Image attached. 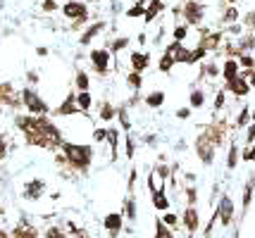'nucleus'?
<instances>
[{
	"label": "nucleus",
	"instance_id": "obj_31",
	"mask_svg": "<svg viewBox=\"0 0 255 238\" xmlns=\"http://www.w3.org/2000/svg\"><path fill=\"white\" fill-rule=\"evenodd\" d=\"M55 7H57L55 0H45V2H43V10H45V12H53Z\"/></svg>",
	"mask_w": 255,
	"mask_h": 238
},
{
	"label": "nucleus",
	"instance_id": "obj_24",
	"mask_svg": "<svg viewBox=\"0 0 255 238\" xmlns=\"http://www.w3.org/2000/svg\"><path fill=\"white\" fill-rule=\"evenodd\" d=\"M129 86H131V88H141V74H138V72H131V74H129Z\"/></svg>",
	"mask_w": 255,
	"mask_h": 238
},
{
	"label": "nucleus",
	"instance_id": "obj_29",
	"mask_svg": "<svg viewBox=\"0 0 255 238\" xmlns=\"http://www.w3.org/2000/svg\"><path fill=\"white\" fill-rule=\"evenodd\" d=\"M127 158H133V136L127 138Z\"/></svg>",
	"mask_w": 255,
	"mask_h": 238
},
{
	"label": "nucleus",
	"instance_id": "obj_21",
	"mask_svg": "<svg viewBox=\"0 0 255 238\" xmlns=\"http://www.w3.org/2000/svg\"><path fill=\"white\" fill-rule=\"evenodd\" d=\"M143 12H145L143 2H138V5H133L131 10H127V17H143Z\"/></svg>",
	"mask_w": 255,
	"mask_h": 238
},
{
	"label": "nucleus",
	"instance_id": "obj_37",
	"mask_svg": "<svg viewBox=\"0 0 255 238\" xmlns=\"http://www.w3.org/2000/svg\"><path fill=\"white\" fill-rule=\"evenodd\" d=\"M5 158V141H2V136H0V159Z\"/></svg>",
	"mask_w": 255,
	"mask_h": 238
},
{
	"label": "nucleus",
	"instance_id": "obj_4",
	"mask_svg": "<svg viewBox=\"0 0 255 238\" xmlns=\"http://www.w3.org/2000/svg\"><path fill=\"white\" fill-rule=\"evenodd\" d=\"M91 60H93V65H96V69H98L100 74H105L108 72V67H110V55H108V50H91Z\"/></svg>",
	"mask_w": 255,
	"mask_h": 238
},
{
	"label": "nucleus",
	"instance_id": "obj_27",
	"mask_svg": "<svg viewBox=\"0 0 255 238\" xmlns=\"http://www.w3.org/2000/svg\"><path fill=\"white\" fill-rule=\"evenodd\" d=\"M127 43H129V38H117V41H115V43H112V50H115V53H117V50H122V48L127 46Z\"/></svg>",
	"mask_w": 255,
	"mask_h": 238
},
{
	"label": "nucleus",
	"instance_id": "obj_25",
	"mask_svg": "<svg viewBox=\"0 0 255 238\" xmlns=\"http://www.w3.org/2000/svg\"><path fill=\"white\" fill-rule=\"evenodd\" d=\"M186 34H189V29H186V26H177V29H174V38H177V41H184Z\"/></svg>",
	"mask_w": 255,
	"mask_h": 238
},
{
	"label": "nucleus",
	"instance_id": "obj_19",
	"mask_svg": "<svg viewBox=\"0 0 255 238\" xmlns=\"http://www.w3.org/2000/svg\"><path fill=\"white\" fill-rule=\"evenodd\" d=\"M77 88L79 91H89V77L84 72H77Z\"/></svg>",
	"mask_w": 255,
	"mask_h": 238
},
{
	"label": "nucleus",
	"instance_id": "obj_33",
	"mask_svg": "<svg viewBox=\"0 0 255 238\" xmlns=\"http://www.w3.org/2000/svg\"><path fill=\"white\" fill-rule=\"evenodd\" d=\"M189 114H191V110H189V107H181V110H179V112H177V117H179V119H186Z\"/></svg>",
	"mask_w": 255,
	"mask_h": 238
},
{
	"label": "nucleus",
	"instance_id": "obj_5",
	"mask_svg": "<svg viewBox=\"0 0 255 238\" xmlns=\"http://www.w3.org/2000/svg\"><path fill=\"white\" fill-rule=\"evenodd\" d=\"M105 229L110 231V236H117L120 234V229H122V215H117V212H110V215L105 217Z\"/></svg>",
	"mask_w": 255,
	"mask_h": 238
},
{
	"label": "nucleus",
	"instance_id": "obj_8",
	"mask_svg": "<svg viewBox=\"0 0 255 238\" xmlns=\"http://www.w3.org/2000/svg\"><path fill=\"white\" fill-rule=\"evenodd\" d=\"M232 215H234L232 200H229V198H222V205H220V217H222V224H224V227H229Z\"/></svg>",
	"mask_w": 255,
	"mask_h": 238
},
{
	"label": "nucleus",
	"instance_id": "obj_6",
	"mask_svg": "<svg viewBox=\"0 0 255 238\" xmlns=\"http://www.w3.org/2000/svg\"><path fill=\"white\" fill-rule=\"evenodd\" d=\"M43 191H45V181H29L24 195H26L29 200H38V198L43 195Z\"/></svg>",
	"mask_w": 255,
	"mask_h": 238
},
{
	"label": "nucleus",
	"instance_id": "obj_22",
	"mask_svg": "<svg viewBox=\"0 0 255 238\" xmlns=\"http://www.w3.org/2000/svg\"><path fill=\"white\" fill-rule=\"evenodd\" d=\"M172 65H174V57L169 55V53H165L162 62H160V69H162V72H169V69H172Z\"/></svg>",
	"mask_w": 255,
	"mask_h": 238
},
{
	"label": "nucleus",
	"instance_id": "obj_7",
	"mask_svg": "<svg viewBox=\"0 0 255 238\" xmlns=\"http://www.w3.org/2000/svg\"><path fill=\"white\" fill-rule=\"evenodd\" d=\"M184 14H186V19H189L191 24H198L200 19H203V7H200L198 2H189L186 10H184Z\"/></svg>",
	"mask_w": 255,
	"mask_h": 238
},
{
	"label": "nucleus",
	"instance_id": "obj_12",
	"mask_svg": "<svg viewBox=\"0 0 255 238\" xmlns=\"http://www.w3.org/2000/svg\"><path fill=\"white\" fill-rule=\"evenodd\" d=\"M131 67H133V72H143V69L148 67V55L131 53Z\"/></svg>",
	"mask_w": 255,
	"mask_h": 238
},
{
	"label": "nucleus",
	"instance_id": "obj_17",
	"mask_svg": "<svg viewBox=\"0 0 255 238\" xmlns=\"http://www.w3.org/2000/svg\"><path fill=\"white\" fill-rule=\"evenodd\" d=\"M145 102H148V105H150V107H160V105H162V102H165V93H150V95H148V98H145Z\"/></svg>",
	"mask_w": 255,
	"mask_h": 238
},
{
	"label": "nucleus",
	"instance_id": "obj_36",
	"mask_svg": "<svg viewBox=\"0 0 255 238\" xmlns=\"http://www.w3.org/2000/svg\"><path fill=\"white\" fill-rule=\"evenodd\" d=\"M224 105V95L222 93H220V95H217V100H215V107H217V110H220V107H222Z\"/></svg>",
	"mask_w": 255,
	"mask_h": 238
},
{
	"label": "nucleus",
	"instance_id": "obj_26",
	"mask_svg": "<svg viewBox=\"0 0 255 238\" xmlns=\"http://www.w3.org/2000/svg\"><path fill=\"white\" fill-rule=\"evenodd\" d=\"M127 217L136 219V205H133V200H127Z\"/></svg>",
	"mask_w": 255,
	"mask_h": 238
},
{
	"label": "nucleus",
	"instance_id": "obj_40",
	"mask_svg": "<svg viewBox=\"0 0 255 238\" xmlns=\"http://www.w3.org/2000/svg\"><path fill=\"white\" fill-rule=\"evenodd\" d=\"M0 212H2V207H0Z\"/></svg>",
	"mask_w": 255,
	"mask_h": 238
},
{
	"label": "nucleus",
	"instance_id": "obj_34",
	"mask_svg": "<svg viewBox=\"0 0 255 238\" xmlns=\"http://www.w3.org/2000/svg\"><path fill=\"white\" fill-rule=\"evenodd\" d=\"M246 119H248V110H244V112H241V117H239V126H244Z\"/></svg>",
	"mask_w": 255,
	"mask_h": 238
},
{
	"label": "nucleus",
	"instance_id": "obj_14",
	"mask_svg": "<svg viewBox=\"0 0 255 238\" xmlns=\"http://www.w3.org/2000/svg\"><path fill=\"white\" fill-rule=\"evenodd\" d=\"M74 95H69V98H67L65 100V105H62V107H57V114H72V112H77V105H74Z\"/></svg>",
	"mask_w": 255,
	"mask_h": 238
},
{
	"label": "nucleus",
	"instance_id": "obj_9",
	"mask_svg": "<svg viewBox=\"0 0 255 238\" xmlns=\"http://www.w3.org/2000/svg\"><path fill=\"white\" fill-rule=\"evenodd\" d=\"M227 81H229V91L236 93V95H246V93H248V88H251V86H248L244 79H239V77H234V79H227Z\"/></svg>",
	"mask_w": 255,
	"mask_h": 238
},
{
	"label": "nucleus",
	"instance_id": "obj_16",
	"mask_svg": "<svg viewBox=\"0 0 255 238\" xmlns=\"http://www.w3.org/2000/svg\"><path fill=\"white\" fill-rule=\"evenodd\" d=\"M103 26H105V24H103V22L93 24V26H91V29H89V31H86V34L81 36V43H84V46H86V43H91V38H93V36L98 34V31H100V29H103Z\"/></svg>",
	"mask_w": 255,
	"mask_h": 238
},
{
	"label": "nucleus",
	"instance_id": "obj_35",
	"mask_svg": "<svg viewBox=\"0 0 255 238\" xmlns=\"http://www.w3.org/2000/svg\"><path fill=\"white\" fill-rule=\"evenodd\" d=\"M236 164V148H232V155H229V167Z\"/></svg>",
	"mask_w": 255,
	"mask_h": 238
},
{
	"label": "nucleus",
	"instance_id": "obj_15",
	"mask_svg": "<svg viewBox=\"0 0 255 238\" xmlns=\"http://www.w3.org/2000/svg\"><path fill=\"white\" fill-rule=\"evenodd\" d=\"M91 102H93V98H91V93H89V91H81V93H79V98H77L79 110H89Z\"/></svg>",
	"mask_w": 255,
	"mask_h": 238
},
{
	"label": "nucleus",
	"instance_id": "obj_10",
	"mask_svg": "<svg viewBox=\"0 0 255 238\" xmlns=\"http://www.w3.org/2000/svg\"><path fill=\"white\" fill-rule=\"evenodd\" d=\"M184 227L189 229L191 234L198 229V215H196V210H191V207L186 210V215H184Z\"/></svg>",
	"mask_w": 255,
	"mask_h": 238
},
{
	"label": "nucleus",
	"instance_id": "obj_28",
	"mask_svg": "<svg viewBox=\"0 0 255 238\" xmlns=\"http://www.w3.org/2000/svg\"><path fill=\"white\" fill-rule=\"evenodd\" d=\"M162 222H165V224H169V227H174V224H177V217L172 215V212H167V215L162 217Z\"/></svg>",
	"mask_w": 255,
	"mask_h": 238
},
{
	"label": "nucleus",
	"instance_id": "obj_3",
	"mask_svg": "<svg viewBox=\"0 0 255 238\" xmlns=\"http://www.w3.org/2000/svg\"><path fill=\"white\" fill-rule=\"evenodd\" d=\"M62 12H65V17H69V19H77V22H84L86 17H89V10H86V5L84 2H67L65 7H62Z\"/></svg>",
	"mask_w": 255,
	"mask_h": 238
},
{
	"label": "nucleus",
	"instance_id": "obj_2",
	"mask_svg": "<svg viewBox=\"0 0 255 238\" xmlns=\"http://www.w3.org/2000/svg\"><path fill=\"white\" fill-rule=\"evenodd\" d=\"M22 100H24L26 110H29L31 114H45V112H48V105H45V100H43V98H38L31 88H26V91L22 93Z\"/></svg>",
	"mask_w": 255,
	"mask_h": 238
},
{
	"label": "nucleus",
	"instance_id": "obj_23",
	"mask_svg": "<svg viewBox=\"0 0 255 238\" xmlns=\"http://www.w3.org/2000/svg\"><path fill=\"white\" fill-rule=\"evenodd\" d=\"M203 100H205V95H203L200 91L191 93V105H193V107H200V105H203Z\"/></svg>",
	"mask_w": 255,
	"mask_h": 238
},
{
	"label": "nucleus",
	"instance_id": "obj_13",
	"mask_svg": "<svg viewBox=\"0 0 255 238\" xmlns=\"http://www.w3.org/2000/svg\"><path fill=\"white\" fill-rule=\"evenodd\" d=\"M153 205H155L157 210H167L169 207V200L165 198V188H157L155 191V198H153Z\"/></svg>",
	"mask_w": 255,
	"mask_h": 238
},
{
	"label": "nucleus",
	"instance_id": "obj_32",
	"mask_svg": "<svg viewBox=\"0 0 255 238\" xmlns=\"http://www.w3.org/2000/svg\"><path fill=\"white\" fill-rule=\"evenodd\" d=\"M93 138H96V141H105V138H108V131H103V129H98V131L93 134Z\"/></svg>",
	"mask_w": 255,
	"mask_h": 238
},
{
	"label": "nucleus",
	"instance_id": "obj_11",
	"mask_svg": "<svg viewBox=\"0 0 255 238\" xmlns=\"http://www.w3.org/2000/svg\"><path fill=\"white\" fill-rule=\"evenodd\" d=\"M160 12H162V0H153V2L148 5V10L143 12L145 22H153V17H157Z\"/></svg>",
	"mask_w": 255,
	"mask_h": 238
},
{
	"label": "nucleus",
	"instance_id": "obj_1",
	"mask_svg": "<svg viewBox=\"0 0 255 238\" xmlns=\"http://www.w3.org/2000/svg\"><path fill=\"white\" fill-rule=\"evenodd\" d=\"M67 162L74 164L79 169H86L91 164V146H81V143H67L65 146Z\"/></svg>",
	"mask_w": 255,
	"mask_h": 238
},
{
	"label": "nucleus",
	"instance_id": "obj_39",
	"mask_svg": "<svg viewBox=\"0 0 255 238\" xmlns=\"http://www.w3.org/2000/svg\"><path fill=\"white\" fill-rule=\"evenodd\" d=\"M227 19H236V10H229V12H227Z\"/></svg>",
	"mask_w": 255,
	"mask_h": 238
},
{
	"label": "nucleus",
	"instance_id": "obj_38",
	"mask_svg": "<svg viewBox=\"0 0 255 238\" xmlns=\"http://www.w3.org/2000/svg\"><path fill=\"white\" fill-rule=\"evenodd\" d=\"M244 158H246V159H255V148H253V150H251V153H246Z\"/></svg>",
	"mask_w": 255,
	"mask_h": 238
},
{
	"label": "nucleus",
	"instance_id": "obj_30",
	"mask_svg": "<svg viewBox=\"0 0 255 238\" xmlns=\"http://www.w3.org/2000/svg\"><path fill=\"white\" fill-rule=\"evenodd\" d=\"M157 236H169V234H172V229H167V227H162V224H160V222H157Z\"/></svg>",
	"mask_w": 255,
	"mask_h": 238
},
{
	"label": "nucleus",
	"instance_id": "obj_18",
	"mask_svg": "<svg viewBox=\"0 0 255 238\" xmlns=\"http://www.w3.org/2000/svg\"><path fill=\"white\" fill-rule=\"evenodd\" d=\"M224 77H227V79H234V77H236V72H239V65H236V62H234V60H227V65H224Z\"/></svg>",
	"mask_w": 255,
	"mask_h": 238
},
{
	"label": "nucleus",
	"instance_id": "obj_20",
	"mask_svg": "<svg viewBox=\"0 0 255 238\" xmlns=\"http://www.w3.org/2000/svg\"><path fill=\"white\" fill-rule=\"evenodd\" d=\"M112 117H115V107H112V105H105V107L100 110V119H103V122H110Z\"/></svg>",
	"mask_w": 255,
	"mask_h": 238
}]
</instances>
